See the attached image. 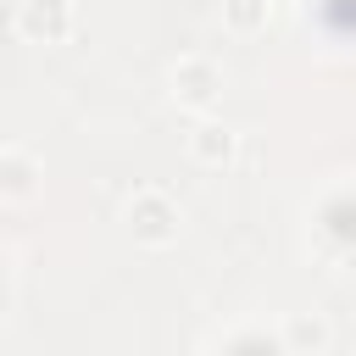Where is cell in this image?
<instances>
[{
    "label": "cell",
    "mask_w": 356,
    "mask_h": 356,
    "mask_svg": "<svg viewBox=\"0 0 356 356\" xmlns=\"http://www.w3.org/2000/svg\"><path fill=\"white\" fill-rule=\"evenodd\" d=\"M167 95L189 111V117H211L217 100H222V67L206 56V50H189L167 67Z\"/></svg>",
    "instance_id": "1"
},
{
    "label": "cell",
    "mask_w": 356,
    "mask_h": 356,
    "mask_svg": "<svg viewBox=\"0 0 356 356\" xmlns=\"http://www.w3.org/2000/svg\"><path fill=\"white\" fill-rule=\"evenodd\" d=\"M122 228L134 234V245L167 250L178 239V228H184V211H178V200L167 189H134V200L122 206Z\"/></svg>",
    "instance_id": "2"
},
{
    "label": "cell",
    "mask_w": 356,
    "mask_h": 356,
    "mask_svg": "<svg viewBox=\"0 0 356 356\" xmlns=\"http://www.w3.org/2000/svg\"><path fill=\"white\" fill-rule=\"evenodd\" d=\"M78 28L72 0H17L11 6V33L22 44H67Z\"/></svg>",
    "instance_id": "3"
},
{
    "label": "cell",
    "mask_w": 356,
    "mask_h": 356,
    "mask_svg": "<svg viewBox=\"0 0 356 356\" xmlns=\"http://www.w3.org/2000/svg\"><path fill=\"white\" fill-rule=\"evenodd\" d=\"M317 239L323 245H334L339 239V261H356V184H334V189H323V200H317Z\"/></svg>",
    "instance_id": "4"
},
{
    "label": "cell",
    "mask_w": 356,
    "mask_h": 356,
    "mask_svg": "<svg viewBox=\"0 0 356 356\" xmlns=\"http://www.w3.org/2000/svg\"><path fill=\"white\" fill-rule=\"evenodd\" d=\"M39 178H44V167H39V156L28 145H6L0 150V200L6 206H22L39 189Z\"/></svg>",
    "instance_id": "5"
},
{
    "label": "cell",
    "mask_w": 356,
    "mask_h": 356,
    "mask_svg": "<svg viewBox=\"0 0 356 356\" xmlns=\"http://www.w3.org/2000/svg\"><path fill=\"white\" fill-rule=\"evenodd\" d=\"M234 150H239V134H234V128H222V122H211V117L195 122V134H189V161H195V167H228Z\"/></svg>",
    "instance_id": "6"
},
{
    "label": "cell",
    "mask_w": 356,
    "mask_h": 356,
    "mask_svg": "<svg viewBox=\"0 0 356 356\" xmlns=\"http://www.w3.org/2000/svg\"><path fill=\"white\" fill-rule=\"evenodd\" d=\"M278 334H284V350H289V356H317V350L334 345V334H328V323H323L317 312H289V317L278 323Z\"/></svg>",
    "instance_id": "7"
},
{
    "label": "cell",
    "mask_w": 356,
    "mask_h": 356,
    "mask_svg": "<svg viewBox=\"0 0 356 356\" xmlns=\"http://www.w3.org/2000/svg\"><path fill=\"white\" fill-rule=\"evenodd\" d=\"M206 350H284V334L278 328H228V334H211Z\"/></svg>",
    "instance_id": "8"
},
{
    "label": "cell",
    "mask_w": 356,
    "mask_h": 356,
    "mask_svg": "<svg viewBox=\"0 0 356 356\" xmlns=\"http://www.w3.org/2000/svg\"><path fill=\"white\" fill-rule=\"evenodd\" d=\"M267 11H273V0H222V22L234 33H261L267 28Z\"/></svg>",
    "instance_id": "9"
}]
</instances>
